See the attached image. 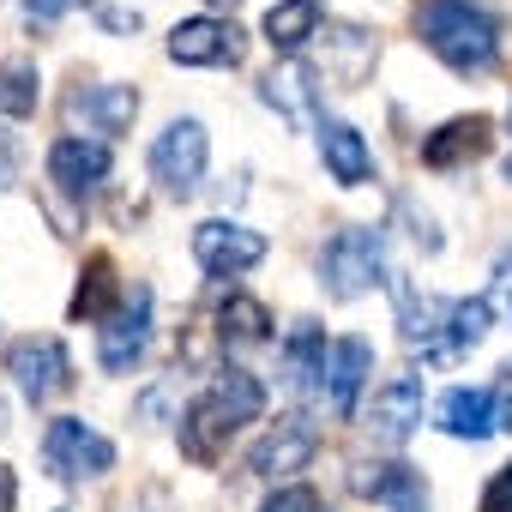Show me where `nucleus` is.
<instances>
[{
	"label": "nucleus",
	"instance_id": "obj_1",
	"mask_svg": "<svg viewBox=\"0 0 512 512\" xmlns=\"http://www.w3.org/2000/svg\"><path fill=\"white\" fill-rule=\"evenodd\" d=\"M260 410H266V386H260V380H253L247 368H217L211 386H205V392L187 404V416H181V452L199 458V464H211L235 428L260 422Z\"/></svg>",
	"mask_w": 512,
	"mask_h": 512
},
{
	"label": "nucleus",
	"instance_id": "obj_2",
	"mask_svg": "<svg viewBox=\"0 0 512 512\" xmlns=\"http://www.w3.org/2000/svg\"><path fill=\"white\" fill-rule=\"evenodd\" d=\"M416 37L452 67V73H488L500 55V25L476 0H416Z\"/></svg>",
	"mask_w": 512,
	"mask_h": 512
},
{
	"label": "nucleus",
	"instance_id": "obj_3",
	"mask_svg": "<svg viewBox=\"0 0 512 512\" xmlns=\"http://www.w3.org/2000/svg\"><path fill=\"white\" fill-rule=\"evenodd\" d=\"M380 272H386V235L368 229V223L338 229V235L326 241V253H320V284H326L332 302L368 296V290L380 284Z\"/></svg>",
	"mask_w": 512,
	"mask_h": 512
},
{
	"label": "nucleus",
	"instance_id": "obj_4",
	"mask_svg": "<svg viewBox=\"0 0 512 512\" xmlns=\"http://www.w3.org/2000/svg\"><path fill=\"white\" fill-rule=\"evenodd\" d=\"M43 464H49L55 482H85V476L115 470V446L79 416H55L49 434H43Z\"/></svg>",
	"mask_w": 512,
	"mask_h": 512
},
{
	"label": "nucleus",
	"instance_id": "obj_5",
	"mask_svg": "<svg viewBox=\"0 0 512 512\" xmlns=\"http://www.w3.org/2000/svg\"><path fill=\"white\" fill-rule=\"evenodd\" d=\"M205 157H211V139L199 121H169L151 145V181L163 193H193L199 175H205Z\"/></svg>",
	"mask_w": 512,
	"mask_h": 512
},
{
	"label": "nucleus",
	"instance_id": "obj_6",
	"mask_svg": "<svg viewBox=\"0 0 512 512\" xmlns=\"http://www.w3.org/2000/svg\"><path fill=\"white\" fill-rule=\"evenodd\" d=\"M7 374H13V386L31 404H49V398H61L73 386V362H67L61 338H19V344H7Z\"/></svg>",
	"mask_w": 512,
	"mask_h": 512
},
{
	"label": "nucleus",
	"instance_id": "obj_7",
	"mask_svg": "<svg viewBox=\"0 0 512 512\" xmlns=\"http://www.w3.org/2000/svg\"><path fill=\"white\" fill-rule=\"evenodd\" d=\"M193 260H199L211 278H241V272H253V266L266 260V235L247 229V223L211 217V223L193 229Z\"/></svg>",
	"mask_w": 512,
	"mask_h": 512
},
{
	"label": "nucleus",
	"instance_id": "obj_8",
	"mask_svg": "<svg viewBox=\"0 0 512 512\" xmlns=\"http://www.w3.org/2000/svg\"><path fill=\"white\" fill-rule=\"evenodd\" d=\"M247 43L229 19H181L169 31V61L181 67H241Z\"/></svg>",
	"mask_w": 512,
	"mask_h": 512
},
{
	"label": "nucleus",
	"instance_id": "obj_9",
	"mask_svg": "<svg viewBox=\"0 0 512 512\" xmlns=\"http://www.w3.org/2000/svg\"><path fill=\"white\" fill-rule=\"evenodd\" d=\"M145 344H151V290L139 284V290L109 314V326L97 332V362H103L109 374H127V368L145 356Z\"/></svg>",
	"mask_w": 512,
	"mask_h": 512
},
{
	"label": "nucleus",
	"instance_id": "obj_10",
	"mask_svg": "<svg viewBox=\"0 0 512 512\" xmlns=\"http://www.w3.org/2000/svg\"><path fill=\"white\" fill-rule=\"evenodd\" d=\"M49 181H55L73 205H85V199L109 181V145H103V139H85V133L55 139V151H49Z\"/></svg>",
	"mask_w": 512,
	"mask_h": 512
},
{
	"label": "nucleus",
	"instance_id": "obj_11",
	"mask_svg": "<svg viewBox=\"0 0 512 512\" xmlns=\"http://www.w3.org/2000/svg\"><path fill=\"white\" fill-rule=\"evenodd\" d=\"M133 115H139V91L133 85H79V91H67V121L73 127L85 121V133L115 139V133L133 127Z\"/></svg>",
	"mask_w": 512,
	"mask_h": 512
},
{
	"label": "nucleus",
	"instance_id": "obj_12",
	"mask_svg": "<svg viewBox=\"0 0 512 512\" xmlns=\"http://www.w3.org/2000/svg\"><path fill=\"white\" fill-rule=\"evenodd\" d=\"M314 446H320V434H314L302 416H284L272 434L253 440L247 470H253V476H290V470H302V464L314 458Z\"/></svg>",
	"mask_w": 512,
	"mask_h": 512
},
{
	"label": "nucleus",
	"instance_id": "obj_13",
	"mask_svg": "<svg viewBox=\"0 0 512 512\" xmlns=\"http://www.w3.org/2000/svg\"><path fill=\"white\" fill-rule=\"evenodd\" d=\"M488 145H494V121H488V115H458V121H446L440 133H428L422 163H428V169H464V163L488 157Z\"/></svg>",
	"mask_w": 512,
	"mask_h": 512
},
{
	"label": "nucleus",
	"instance_id": "obj_14",
	"mask_svg": "<svg viewBox=\"0 0 512 512\" xmlns=\"http://www.w3.org/2000/svg\"><path fill=\"white\" fill-rule=\"evenodd\" d=\"M368 374H374V344L368 338H338L332 362H326V398H332L338 416H356V398H362Z\"/></svg>",
	"mask_w": 512,
	"mask_h": 512
},
{
	"label": "nucleus",
	"instance_id": "obj_15",
	"mask_svg": "<svg viewBox=\"0 0 512 512\" xmlns=\"http://www.w3.org/2000/svg\"><path fill=\"white\" fill-rule=\"evenodd\" d=\"M260 91H266V103H272L278 115H290V121H326V115H320V85H314V67H308V61L272 67Z\"/></svg>",
	"mask_w": 512,
	"mask_h": 512
},
{
	"label": "nucleus",
	"instance_id": "obj_16",
	"mask_svg": "<svg viewBox=\"0 0 512 512\" xmlns=\"http://www.w3.org/2000/svg\"><path fill=\"white\" fill-rule=\"evenodd\" d=\"M368 422H374L386 440H404V434L422 422V380H416V374H392V380L374 392Z\"/></svg>",
	"mask_w": 512,
	"mask_h": 512
},
{
	"label": "nucleus",
	"instance_id": "obj_17",
	"mask_svg": "<svg viewBox=\"0 0 512 512\" xmlns=\"http://www.w3.org/2000/svg\"><path fill=\"white\" fill-rule=\"evenodd\" d=\"M380 61V43L362 25H326V73L344 85H362Z\"/></svg>",
	"mask_w": 512,
	"mask_h": 512
},
{
	"label": "nucleus",
	"instance_id": "obj_18",
	"mask_svg": "<svg viewBox=\"0 0 512 512\" xmlns=\"http://www.w3.org/2000/svg\"><path fill=\"white\" fill-rule=\"evenodd\" d=\"M320 157H326V169H332L344 187H362V181L374 175L368 139H362L356 127H344V121H320Z\"/></svg>",
	"mask_w": 512,
	"mask_h": 512
},
{
	"label": "nucleus",
	"instance_id": "obj_19",
	"mask_svg": "<svg viewBox=\"0 0 512 512\" xmlns=\"http://www.w3.org/2000/svg\"><path fill=\"white\" fill-rule=\"evenodd\" d=\"M440 428L452 434V440H488L500 422H494V392H476V386H452L446 398H440Z\"/></svg>",
	"mask_w": 512,
	"mask_h": 512
},
{
	"label": "nucleus",
	"instance_id": "obj_20",
	"mask_svg": "<svg viewBox=\"0 0 512 512\" xmlns=\"http://www.w3.org/2000/svg\"><path fill=\"white\" fill-rule=\"evenodd\" d=\"M326 332L314 326V320H302L296 332H290V344H284V380H290V392H314V386H326Z\"/></svg>",
	"mask_w": 512,
	"mask_h": 512
},
{
	"label": "nucleus",
	"instance_id": "obj_21",
	"mask_svg": "<svg viewBox=\"0 0 512 512\" xmlns=\"http://www.w3.org/2000/svg\"><path fill=\"white\" fill-rule=\"evenodd\" d=\"M308 37H320V0H278V7L266 13V43H272L278 55L296 61V49H302Z\"/></svg>",
	"mask_w": 512,
	"mask_h": 512
},
{
	"label": "nucleus",
	"instance_id": "obj_22",
	"mask_svg": "<svg viewBox=\"0 0 512 512\" xmlns=\"http://www.w3.org/2000/svg\"><path fill=\"white\" fill-rule=\"evenodd\" d=\"M0 115H37V61L13 55V61H0Z\"/></svg>",
	"mask_w": 512,
	"mask_h": 512
},
{
	"label": "nucleus",
	"instance_id": "obj_23",
	"mask_svg": "<svg viewBox=\"0 0 512 512\" xmlns=\"http://www.w3.org/2000/svg\"><path fill=\"white\" fill-rule=\"evenodd\" d=\"M109 302H115V260L109 253H91L85 278H79V296H73V320H97Z\"/></svg>",
	"mask_w": 512,
	"mask_h": 512
},
{
	"label": "nucleus",
	"instance_id": "obj_24",
	"mask_svg": "<svg viewBox=\"0 0 512 512\" xmlns=\"http://www.w3.org/2000/svg\"><path fill=\"white\" fill-rule=\"evenodd\" d=\"M217 320H223L217 332L235 338V344H266L272 338V314H266V302H253V296H229Z\"/></svg>",
	"mask_w": 512,
	"mask_h": 512
},
{
	"label": "nucleus",
	"instance_id": "obj_25",
	"mask_svg": "<svg viewBox=\"0 0 512 512\" xmlns=\"http://www.w3.org/2000/svg\"><path fill=\"white\" fill-rule=\"evenodd\" d=\"M488 320H494V302L488 296H464L452 302V350H470L488 338Z\"/></svg>",
	"mask_w": 512,
	"mask_h": 512
},
{
	"label": "nucleus",
	"instance_id": "obj_26",
	"mask_svg": "<svg viewBox=\"0 0 512 512\" xmlns=\"http://www.w3.org/2000/svg\"><path fill=\"white\" fill-rule=\"evenodd\" d=\"M410 476V464H356L350 470V488L368 494V500H392V488Z\"/></svg>",
	"mask_w": 512,
	"mask_h": 512
},
{
	"label": "nucleus",
	"instance_id": "obj_27",
	"mask_svg": "<svg viewBox=\"0 0 512 512\" xmlns=\"http://www.w3.org/2000/svg\"><path fill=\"white\" fill-rule=\"evenodd\" d=\"M260 512H326V506H320V494H314L308 482H290V488H278Z\"/></svg>",
	"mask_w": 512,
	"mask_h": 512
},
{
	"label": "nucleus",
	"instance_id": "obj_28",
	"mask_svg": "<svg viewBox=\"0 0 512 512\" xmlns=\"http://www.w3.org/2000/svg\"><path fill=\"white\" fill-rule=\"evenodd\" d=\"M386 512H428V488H422V476L410 470L398 488H392V500H386Z\"/></svg>",
	"mask_w": 512,
	"mask_h": 512
},
{
	"label": "nucleus",
	"instance_id": "obj_29",
	"mask_svg": "<svg viewBox=\"0 0 512 512\" xmlns=\"http://www.w3.org/2000/svg\"><path fill=\"white\" fill-rule=\"evenodd\" d=\"M79 7V0H25V25L37 31V25H55V19H67Z\"/></svg>",
	"mask_w": 512,
	"mask_h": 512
},
{
	"label": "nucleus",
	"instance_id": "obj_30",
	"mask_svg": "<svg viewBox=\"0 0 512 512\" xmlns=\"http://www.w3.org/2000/svg\"><path fill=\"white\" fill-rule=\"evenodd\" d=\"M482 512H512V464L494 470V482L482 488Z\"/></svg>",
	"mask_w": 512,
	"mask_h": 512
},
{
	"label": "nucleus",
	"instance_id": "obj_31",
	"mask_svg": "<svg viewBox=\"0 0 512 512\" xmlns=\"http://www.w3.org/2000/svg\"><path fill=\"white\" fill-rule=\"evenodd\" d=\"M494 308L512 320V247H506L500 260H494Z\"/></svg>",
	"mask_w": 512,
	"mask_h": 512
},
{
	"label": "nucleus",
	"instance_id": "obj_32",
	"mask_svg": "<svg viewBox=\"0 0 512 512\" xmlns=\"http://www.w3.org/2000/svg\"><path fill=\"white\" fill-rule=\"evenodd\" d=\"M494 422L512 434V356L500 362V386H494Z\"/></svg>",
	"mask_w": 512,
	"mask_h": 512
},
{
	"label": "nucleus",
	"instance_id": "obj_33",
	"mask_svg": "<svg viewBox=\"0 0 512 512\" xmlns=\"http://www.w3.org/2000/svg\"><path fill=\"white\" fill-rule=\"evenodd\" d=\"M19 181V139L0 127V187H13Z\"/></svg>",
	"mask_w": 512,
	"mask_h": 512
},
{
	"label": "nucleus",
	"instance_id": "obj_34",
	"mask_svg": "<svg viewBox=\"0 0 512 512\" xmlns=\"http://www.w3.org/2000/svg\"><path fill=\"white\" fill-rule=\"evenodd\" d=\"M97 19L109 31H139V13H127V7H97Z\"/></svg>",
	"mask_w": 512,
	"mask_h": 512
},
{
	"label": "nucleus",
	"instance_id": "obj_35",
	"mask_svg": "<svg viewBox=\"0 0 512 512\" xmlns=\"http://www.w3.org/2000/svg\"><path fill=\"white\" fill-rule=\"evenodd\" d=\"M13 500H19V482H13L7 464H0V512H13Z\"/></svg>",
	"mask_w": 512,
	"mask_h": 512
},
{
	"label": "nucleus",
	"instance_id": "obj_36",
	"mask_svg": "<svg viewBox=\"0 0 512 512\" xmlns=\"http://www.w3.org/2000/svg\"><path fill=\"white\" fill-rule=\"evenodd\" d=\"M211 7H223V13H229V7H241V0H211Z\"/></svg>",
	"mask_w": 512,
	"mask_h": 512
},
{
	"label": "nucleus",
	"instance_id": "obj_37",
	"mask_svg": "<svg viewBox=\"0 0 512 512\" xmlns=\"http://www.w3.org/2000/svg\"><path fill=\"white\" fill-rule=\"evenodd\" d=\"M500 175H506V181H512V157H506V169H500Z\"/></svg>",
	"mask_w": 512,
	"mask_h": 512
},
{
	"label": "nucleus",
	"instance_id": "obj_38",
	"mask_svg": "<svg viewBox=\"0 0 512 512\" xmlns=\"http://www.w3.org/2000/svg\"><path fill=\"white\" fill-rule=\"evenodd\" d=\"M506 121H512V115H506Z\"/></svg>",
	"mask_w": 512,
	"mask_h": 512
}]
</instances>
